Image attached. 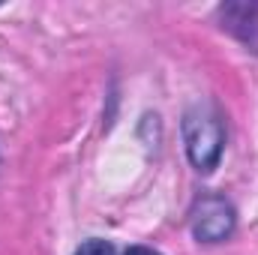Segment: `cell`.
Returning <instances> with one entry per match:
<instances>
[{
    "label": "cell",
    "mask_w": 258,
    "mask_h": 255,
    "mask_svg": "<svg viewBox=\"0 0 258 255\" xmlns=\"http://www.w3.org/2000/svg\"><path fill=\"white\" fill-rule=\"evenodd\" d=\"M183 141L186 153L198 171H213L222 159L225 147V126L222 117L210 105H195L183 117Z\"/></svg>",
    "instance_id": "cell-1"
},
{
    "label": "cell",
    "mask_w": 258,
    "mask_h": 255,
    "mask_svg": "<svg viewBox=\"0 0 258 255\" xmlns=\"http://www.w3.org/2000/svg\"><path fill=\"white\" fill-rule=\"evenodd\" d=\"M234 231V207L222 195H201L192 207V234L201 243H222Z\"/></svg>",
    "instance_id": "cell-2"
},
{
    "label": "cell",
    "mask_w": 258,
    "mask_h": 255,
    "mask_svg": "<svg viewBox=\"0 0 258 255\" xmlns=\"http://www.w3.org/2000/svg\"><path fill=\"white\" fill-rule=\"evenodd\" d=\"M222 30L237 36L246 48L258 51V3H228L219 6Z\"/></svg>",
    "instance_id": "cell-3"
},
{
    "label": "cell",
    "mask_w": 258,
    "mask_h": 255,
    "mask_svg": "<svg viewBox=\"0 0 258 255\" xmlns=\"http://www.w3.org/2000/svg\"><path fill=\"white\" fill-rule=\"evenodd\" d=\"M75 255H120L114 249V243H108V240H99V237H93V240H87V243H81Z\"/></svg>",
    "instance_id": "cell-4"
},
{
    "label": "cell",
    "mask_w": 258,
    "mask_h": 255,
    "mask_svg": "<svg viewBox=\"0 0 258 255\" xmlns=\"http://www.w3.org/2000/svg\"><path fill=\"white\" fill-rule=\"evenodd\" d=\"M123 255H159V252H153V249H147V246H132V249H126Z\"/></svg>",
    "instance_id": "cell-5"
}]
</instances>
